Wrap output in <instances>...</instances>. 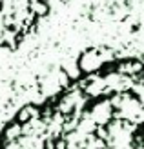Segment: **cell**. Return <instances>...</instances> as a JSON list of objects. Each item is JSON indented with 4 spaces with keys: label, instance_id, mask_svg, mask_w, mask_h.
Listing matches in <instances>:
<instances>
[{
    "label": "cell",
    "instance_id": "obj_2",
    "mask_svg": "<svg viewBox=\"0 0 144 149\" xmlns=\"http://www.w3.org/2000/svg\"><path fill=\"white\" fill-rule=\"evenodd\" d=\"M48 0H0V49H17L42 24Z\"/></svg>",
    "mask_w": 144,
    "mask_h": 149
},
{
    "label": "cell",
    "instance_id": "obj_1",
    "mask_svg": "<svg viewBox=\"0 0 144 149\" xmlns=\"http://www.w3.org/2000/svg\"><path fill=\"white\" fill-rule=\"evenodd\" d=\"M0 149H144V64L80 65L57 93L4 125Z\"/></svg>",
    "mask_w": 144,
    "mask_h": 149
}]
</instances>
